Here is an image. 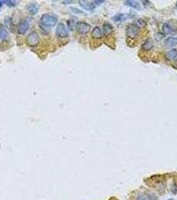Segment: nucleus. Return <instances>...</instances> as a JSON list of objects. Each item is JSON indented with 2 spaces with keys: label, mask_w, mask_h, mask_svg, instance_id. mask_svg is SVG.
<instances>
[{
  "label": "nucleus",
  "mask_w": 177,
  "mask_h": 200,
  "mask_svg": "<svg viewBox=\"0 0 177 200\" xmlns=\"http://www.w3.org/2000/svg\"><path fill=\"white\" fill-rule=\"evenodd\" d=\"M57 17L54 14L45 13L43 14L41 17V24L45 28L54 27L57 23Z\"/></svg>",
  "instance_id": "1"
},
{
  "label": "nucleus",
  "mask_w": 177,
  "mask_h": 200,
  "mask_svg": "<svg viewBox=\"0 0 177 200\" xmlns=\"http://www.w3.org/2000/svg\"><path fill=\"white\" fill-rule=\"evenodd\" d=\"M162 30L164 35L170 34L177 31V21L176 19L168 20L163 24Z\"/></svg>",
  "instance_id": "2"
},
{
  "label": "nucleus",
  "mask_w": 177,
  "mask_h": 200,
  "mask_svg": "<svg viewBox=\"0 0 177 200\" xmlns=\"http://www.w3.org/2000/svg\"><path fill=\"white\" fill-rule=\"evenodd\" d=\"M139 32L140 29L135 24H131V25L128 26L127 30H126L127 36L132 39L137 38L139 34Z\"/></svg>",
  "instance_id": "3"
},
{
  "label": "nucleus",
  "mask_w": 177,
  "mask_h": 200,
  "mask_svg": "<svg viewBox=\"0 0 177 200\" xmlns=\"http://www.w3.org/2000/svg\"><path fill=\"white\" fill-rule=\"evenodd\" d=\"M26 41H27V44L29 46H36L39 42V37L36 32H31L27 36Z\"/></svg>",
  "instance_id": "4"
},
{
  "label": "nucleus",
  "mask_w": 177,
  "mask_h": 200,
  "mask_svg": "<svg viewBox=\"0 0 177 200\" xmlns=\"http://www.w3.org/2000/svg\"><path fill=\"white\" fill-rule=\"evenodd\" d=\"M76 29L79 34H85L90 31L91 26L85 21H79L76 24Z\"/></svg>",
  "instance_id": "5"
},
{
  "label": "nucleus",
  "mask_w": 177,
  "mask_h": 200,
  "mask_svg": "<svg viewBox=\"0 0 177 200\" xmlns=\"http://www.w3.org/2000/svg\"><path fill=\"white\" fill-rule=\"evenodd\" d=\"M56 36L61 38H67L68 36V33L67 31L65 26L63 23H59L58 24L56 30Z\"/></svg>",
  "instance_id": "6"
},
{
  "label": "nucleus",
  "mask_w": 177,
  "mask_h": 200,
  "mask_svg": "<svg viewBox=\"0 0 177 200\" xmlns=\"http://www.w3.org/2000/svg\"><path fill=\"white\" fill-rule=\"evenodd\" d=\"M79 4L81 7L87 11H91L96 7L94 1H87V0H80V1H79Z\"/></svg>",
  "instance_id": "7"
},
{
  "label": "nucleus",
  "mask_w": 177,
  "mask_h": 200,
  "mask_svg": "<svg viewBox=\"0 0 177 200\" xmlns=\"http://www.w3.org/2000/svg\"><path fill=\"white\" fill-rule=\"evenodd\" d=\"M132 17L131 13H118L113 17V20L116 22L124 21Z\"/></svg>",
  "instance_id": "8"
},
{
  "label": "nucleus",
  "mask_w": 177,
  "mask_h": 200,
  "mask_svg": "<svg viewBox=\"0 0 177 200\" xmlns=\"http://www.w3.org/2000/svg\"><path fill=\"white\" fill-rule=\"evenodd\" d=\"M39 7L38 4H37L36 3H28L27 5H26V9L30 13L32 14V15H34V14L37 13L39 11Z\"/></svg>",
  "instance_id": "9"
},
{
  "label": "nucleus",
  "mask_w": 177,
  "mask_h": 200,
  "mask_svg": "<svg viewBox=\"0 0 177 200\" xmlns=\"http://www.w3.org/2000/svg\"><path fill=\"white\" fill-rule=\"evenodd\" d=\"M29 22L26 20H24V21H21V23L19 26V29H18V32H19V34L23 35L25 34L26 33V32L29 30Z\"/></svg>",
  "instance_id": "10"
},
{
  "label": "nucleus",
  "mask_w": 177,
  "mask_h": 200,
  "mask_svg": "<svg viewBox=\"0 0 177 200\" xmlns=\"http://www.w3.org/2000/svg\"><path fill=\"white\" fill-rule=\"evenodd\" d=\"M154 187L159 191L160 193H162L165 191L166 188V185L165 182L163 180H156V181L154 183Z\"/></svg>",
  "instance_id": "11"
},
{
  "label": "nucleus",
  "mask_w": 177,
  "mask_h": 200,
  "mask_svg": "<svg viewBox=\"0 0 177 200\" xmlns=\"http://www.w3.org/2000/svg\"><path fill=\"white\" fill-rule=\"evenodd\" d=\"M103 33L99 27H95L91 32V37L94 39H101L103 38Z\"/></svg>",
  "instance_id": "12"
},
{
  "label": "nucleus",
  "mask_w": 177,
  "mask_h": 200,
  "mask_svg": "<svg viewBox=\"0 0 177 200\" xmlns=\"http://www.w3.org/2000/svg\"><path fill=\"white\" fill-rule=\"evenodd\" d=\"M103 34L105 36H109L113 32V27L109 23H105L103 26Z\"/></svg>",
  "instance_id": "13"
},
{
  "label": "nucleus",
  "mask_w": 177,
  "mask_h": 200,
  "mask_svg": "<svg viewBox=\"0 0 177 200\" xmlns=\"http://www.w3.org/2000/svg\"><path fill=\"white\" fill-rule=\"evenodd\" d=\"M153 42L150 38H148L146 40L142 46V50L144 51H150L153 48Z\"/></svg>",
  "instance_id": "14"
},
{
  "label": "nucleus",
  "mask_w": 177,
  "mask_h": 200,
  "mask_svg": "<svg viewBox=\"0 0 177 200\" xmlns=\"http://www.w3.org/2000/svg\"><path fill=\"white\" fill-rule=\"evenodd\" d=\"M9 34L3 25L0 24V40L2 41H5L7 40Z\"/></svg>",
  "instance_id": "15"
},
{
  "label": "nucleus",
  "mask_w": 177,
  "mask_h": 200,
  "mask_svg": "<svg viewBox=\"0 0 177 200\" xmlns=\"http://www.w3.org/2000/svg\"><path fill=\"white\" fill-rule=\"evenodd\" d=\"M166 58L168 60H174L177 58V50L176 49H172L167 52L166 54Z\"/></svg>",
  "instance_id": "16"
},
{
  "label": "nucleus",
  "mask_w": 177,
  "mask_h": 200,
  "mask_svg": "<svg viewBox=\"0 0 177 200\" xmlns=\"http://www.w3.org/2000/svg\"><path fill=\"white\" fill-rule=\"evenodd\" d=\"M125 3L126 5L130 6V7H133L134 9H141V5H140L139 3L137 1H133V0H127V1H125Z\"/></svg>",
  "instance_id": "17"
},
{
  "label": "nucleus",
  "mask_w": 177,
  "mask_h": 200,
  "mask_svg": "<svg viewBox=\"0 0 177 200\" xmlns=\"http://www.w3.org/2000/svg\"><path fill=\"white\" fill-rule=\"evenodd\" d=\"M165 44L168 47H174L177 46V38L170 37L165 41Z\"/></svg>",
  "instance_id": "18"
},
{
  "label": "nucleus",
  "mask_w": 177,
  "mask_h": 200,
  "mask_svg": "<svg viewBox=\"0 0 177 200\" xmlns=\"http://www.w3.org/2000/svg\"><path fill=\"white\" fill-rule=\"evenodd\" d=\"M135 24L140 29V28H143L145 27L146 25V22L144 21V19H137V21H136Z\"/></svg>",
  "instance_id": "19"
},
{
  "label": "nucleus",
  "mask_w": 177,
  "mask_h": 200,
  "mask_svg": "<svg viewBox=\"0 0 177 200\" xmlns=\"http://www.w3.org/2000/svg\"><path fill=\"white\" fill-rule=\"evenodd\" d=\"M17 1H13V0H7V1H3V3H5L8 7H15L16 5L18 4Z\"/></svg>",
  "instance_id": "20"
},
{
  "label": "nucleus",
  "mask_w": 177,
  "mask_h": 200,
  "mask_svg": "<svg viewBox=\"0 0 177 200\" xmlns=\"http://www.w3.org/2000/svg\"><path fill=\"white\" fill-rule=\"evenodd\" d=\"M4 23H5V26H6V28H7V29H11V26H12V22H11V18L9 17H7L4 20Z\"/></svg>",
  "instance_id": "21"
},
{
  "label": "nucleus",
  "mask_w": 177,
  "mask_h": 200,
  "mask_svg": "<svg viewBox=\"0 0 177 200\" xmlns=\"http://www.w3.org/2000/svg\"><path fill=\"white\" fill-rule=\"evenodd\" d=\"M146 197L149 200H158V197L153 193L148 192L146 193Z\"/></svg>",
  "instance_id": "22"
},
{
  "label": "nucleus",
  "mask_w": 177,
  "mask_h": 200,
  "mask_svg": "<svg viewBox=\"0 0 177 200\" xmlns=\"http://www.w3.org/2000/svg\"><path fill=\"white\" fill-rule=\"evenodd\" d=\"M70 8V10L72 12H73L74 13H77V14H79V13H83V11H81V10L80 9H77V8L76 7H69Z\"/></svg>",
  "instance_id": "23"
},
{
  "label": "nucleus",
  "mask_w": 177,
  "mask_h": 200,
  "mask_svg": "<svg viewBox=\"0 0 177 200\" xmlns=\"http://www.w3.org/2000/svg\"><path fill=\"white\" fill-rule=\"evenodd\" d=\"M163 38H164V34H160V33L156 34V35L155 36V38H156V40H157V41L161 40Z\"/></svg>",
  "instance_id": "24"
},
{
  "label": "nucleus",
  "mask_w": 177,
  "mask_h": 200,
  "mask_svg": "<svg viewBox=\"0 0 177 200\" xmlns=\"http://www.w3.org/2000/svg\"><path fill=\"white\" fill-rule=\"evenodd\" d=\"M137 200H149L146 196H144L143 195H140L137 197Z\"/></svg>",
  "instance_id": "25"
},
{
  "label": "nucleus",
  "mask_w": 177,
  "mask_h": 200,
  "mask_svg": "<svg viewBox=\"0 0 177 200\" xmlns=\"http://www.w3.org/2000/svg\"><path fill=\"white\" fill-rule=\"evenodd\" d=\"M103 2H105V1H94V3L95 5H96V4H101L103 3Z\"/></svg>",
  "instance_id": "26"
},
{
  "label": "nucleus",
  "mask_w": 177,
  "mask_h": 200,
  "mask_svg": "<svg viewBox=\"0 0 177 200\" xmlns=\"http://www.w3.org/2000/svg\"><path fill=\"white\" fill-rule=\"evenodd\" d=\"M73 1H63V3H66V4L73 3Z\"/></svg>",
  "instance_id": "27"
},
{
  "label": "nucleus",
  "mask_w": 177,
  "mask_h": 200,
  "mask_svg": "<svg viewBox=\"0 0 177 200\" xmlns=\"http://www.w3.org/2000/svg\"><path fill=\"white\" fill-rule=\"evenodd\" d=\"M3 1H1V0H0V8L1 7V6H2V5H3Z\"/></svg>",
  "instance_id": "28"
},
{
  "label": "nucleus",
  "mask_w": 177,
  "mask_h": 200,
  "mask_svg": "<svg viewBox=\"0 0 177 200\" xmlns=\"http://www.w3.org/2000/svg\"><path fill=\"white\" fill-rule=\"evenodd\" d=\"M167 200H172V199H167Z\"/></svg>",
  "instance_id": "29"
},
{
  "label": "nucleus",
  "mask_w": 177,
  "mask_h": 200,
  "mask_svg": "<svg viewBox=\"0 0 177 200\" xmlns=\"http://www.w3.org/2000/svg\"><path fill=\"white\" fill-rule=\"evenodd\" d=\"M176 7H177V2H176Z\"/></svg>",
  "instance_id": "30"
}]
</instances>
